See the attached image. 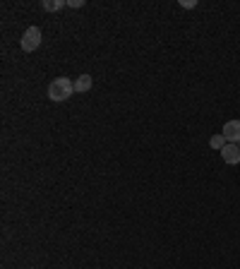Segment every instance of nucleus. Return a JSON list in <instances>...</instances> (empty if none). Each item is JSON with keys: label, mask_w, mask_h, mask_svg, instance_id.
Masks as SVG:
<instances>
[{"label": "nucleus", "mask_w": 240, "mask_h": 269, "mask_svg": "<svg viewBox=\"0 0 240 269\" xmlns=\"http://www.w3.org/2000/svg\"><path fill=\"white\" fill-rule=\"evenodd\" d=\"M221 135L226 137L228 145H238L240 142V120H228V123L223 125V132H221Z\"/></svg>", "instance_id": "obj_3"}, {"label": "nucleus", "mask_w": 240, "mask_h": 269, "mask_svg": "<svg viewBox=\"0 0 240 269\" xmlns=\"http://www.w3.org/2000/svg\"><path fill=\"white\" fill-rule=\"evenodd\" d=\"M91 89V75H80L77 80H75V91L77 94H84V91Z\"/></svg>", "instance_id": "obj_5"}, {"label": "nucleus", "mask_w": 240, "mask_h": 269, "mask_svg": "<svg viewBox=\"0 0 240 269\" xmlns=\"http://www.w3.org/2000/svg\"><path fill=\"white\" fill-rule=\"evenodd\" d=\"M180 5H182V7H195V5H197V2H192V0H190V2H187V0H182V2H180Z\"/></svg>", "instance_id": "obj_9"}, {"label": "nucleus", "mask_w": 240, "mask_h": 269, "mask_svg": "<svg viewBox=\"0 0 240 269\" xmlns=\"http://www.w3.org/2000/svg\"><path fill=\"white\" fill-rule=\"evenodd\" d=\"M209 145H211V149H223V147H226V137H223V135H214Z\"/></svg>", "instance_id": "obj_7"}, {"label": "nucleus", "mask_w": 240, "mask_h": 269, "mask_svg": "<svg viewBox=\"0 0 240 269\" xmlns=\"http://www.w3.org/2000/svg\"><path fill=\"white\" fill-rule=\"evenodd\" d=\"M39 46H41V29L39 27H29V29L22 34V48L27 53H34Z\"/></svg>", "instance_id": "obj_2"}, {"label": "nucleus", "mask_w": 240, "mask_h": 269, "mask_svg": "<svg viewBox=\"0 0 240 269\" xmlns=\"http://www.w3.org/2000/svg\"><path fill=\"white\" fill-rule=\"evenodd\" d=\"M221 156H223L226 164L236 166V164H240V147L238 145H228V142H226V147L221 149Z\"/></svg>", "instance_id": "obj_4"}, {"label": "nucleus", "mask_w": 240, "mask_h": 269, "mask_svg": "<svg viewBox=\"0 0 240 269\" xmlns=\"http://www.w3.org/2000/svg\"><path fill=\"white\" fill-rule=\"evenodd\" d=\"M238 147H240V142H238Z\"/></svg>", "instance_id": "obj_10"}, {"label": "nucleus", "mask_w": 240, "mask_h": 269, "mask_svg": "<svg viewBox=\"0 0 240 269\" xmlns=\"http://www.w3.org/2000/svg\"><path fill=\"white\" fill-rule=\"evenodd\" d=\"M67 5H70V7H82L84 0H67Z\"/></svg>", "instance_id": "obj_8"}, {"label": "nucleus", "mask_w": 240, "mask_h": 269, "mask_svg": "<svg viewBox=\"0 0 240 269\" xmlns=\"http://www.w3.org/2000/svg\"><path fill=\"white\" fill-rule=\"evenodd\" d=\"M72 91H75V82L67 80V77H58V80H53L51 87H48V99L60 103V101H67V99L72 96Z\"/></svg>", "instance_id": "obj_1"}, {"label": "nucleus", "mask_w": 240, "mask_h": 269, "mask_svg": "<svg viewBox=\"0 0 240 269\" xmlns=\"http://www.w3.org/2000/svg\"><path fill=\"white\" fill-rule=\"evenodd\" d=\"M67 5V0H43V10H48V12H58Z\"/></svg>", "instance_id": "obj_6"}]
</instances>
